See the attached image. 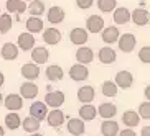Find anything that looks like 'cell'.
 I'll list each match as a JSON object with an SVG mask.
<instances>
[{
	"mask_svg": "<svg viewBox=\"0 0 150 136\" xmlns=\"http://www.w3.org/2000/svg\"><path fill=\"white\" fill-rule=\"evenodd\" d=\"M117 46H119V49L125 54L132 53L137 46V38L132 33H124V35H120L119 41H117Z\"/></svg>",
	"mask_w": 150,
	"mask_h": 136,
	"instance_id": "1",
	"label": "cell"
},
{
	"mask_svg": "<svg viewBox=\"0 0 150 136\" xmlns=\"http://www.w3.org/2000/svg\"><path fill=\"white\" fill-rule=\"evenodd\" d=\"M114 82L119 89L127 90V89H130L134 85V74L130 70H119L114 77Z\"/></svg>",
	"mask_w": 150,
	"mask_h": 136,
	"instance_id": "2",
	"label": "cell"
},
{
	"mask_svg": "<svg viewBox=\"0 0 150 136\" xmlns=\"http://www.w3.org/2000/svg\"><path fill=\"white\" fill-rule=\"evenodd\" d=\"M104 28H106V23H104V18L101 15L94 13L86 18V30H88V33H101Z\"/></svg>",
	"mask_w": 150,
	"mask_h": 136,
	"instance_id": "3",
	"label": "cell"
},
{
	"mask_svg": "<svg viewBox=\"0 0 150 136\" xmlns=\"http://www.w3.org/2000/svg\"><path fill=\"white\" fill-rule=\"evenodd\" d=\"M88 38H89V33L86 28H79V27H76L73 28V30L69 31V41L74 46H84V44L88 43Z\"/></svg>",
	"mask_w": 150,
	"mask_h": 136,
	"instance_id": "4",
	"label": "cell"
},
{
	"mask_svg": "<svg viewBox=\"0 0 150 136\" xmlns=\"http://www.w3.org/2000/svg\"><path fill=\"white\" fill-rule=\"evenodd\" d=\"M69 77L74 82H84V80H88V77H89L88 66H83V64H78V62L73 64L69 67Z\"/></svg>",
	"mask_w": 150,
	"mask_h": 136,
	"instance_id": "5",
	"label": "cell"
},
{
	"mask_svg": "<svg viewBox=\"0 0 150 136\" xmlns=\"http://www.w3.org/2000/svg\"><path fill=\"white\" fill-rule=\"evenodd\" d=\"M45 103L50 108H59L64 103V92L61 90H51L45 95Z\"/></svg>",
	"mask_w": 150,
	"mask_h": 136,
	"instance_id": "6",
	"label": "cell"
},
{
	"mask_svg": "<svg viewBox=\"0 0 150 136\" xmlns=\"http://www.w3.org/2000/svg\"><path fill=\"white\" fill-rule=\"evenodd\" d=\"M76 61L78 64H83V66H88L94 61V51L89 46H79L76 49Z\"/></svg>",
	"mask_w": 150,
	"mask_h": 136,
	"instance_id": "7",
	"label": "cell"
},
{
	"mask_svg": "<svg viewBox=\"0 0 150 136\" xmlns=\"http://www.w3.org/2000/svg\"><path fill=\"white\" fill-rule=\"evenodd\" d=\"M4 105L7 110L18 113V112L23 108V98L20 97V93H8V95L5 97Z\"/></svg>",
	"mask_w": 150,
	"mask_h": 136,
	"instance_id": "8",
	"label": "cell"
},
{
	"mask_svg": "<svg viewBox=\"0 0 150 136\" xmlns=\"http://www.w3.org/2000/svg\"><path fill=\"white\" fill-rule=\"evenodd\" d=\"M130 22L135 27H145L150 22V13L145 8H135L134 12H130Z\"/></svg>",
	"mask_w": 150,
	"mask_h": 136,
	"instance_id": "9",
	"label": "cell"
},
{
	"mask_svg": "<svg viewBox=\"0 0 150 136\" xmlns=\"http://www.w3.org/2000/svg\"><path fill=\"white\" fill-rule=\"evenodd\" d=\"M94 98H96V89H94L93 85H83V87L78 89V100H79L83 105L93 103Z\"/></svg>",
	"mask_w": 150,
	"mask_h": 136,
	"instance_id": "10",
	"label": "cell"
},
{
	"mask_svg": "<svg viewBox=\"0 0 150 136\" xmlns=\"http://www.w3.org/2000/svg\"><path fill=\"white\" fill-rule=\"evenodd\" d=\"M36 40H35V35H31L28 31H23L18 35V49L22 51H31L35 48Z\"/></svg>",
	"mask_w": 150,
	"mask_h": 136,
	"instance_id": "11",
	"label": "cell"
},
{
	"mask_svg": "<svg viewBox=\"0 0 150 136\" xmlns=\"http://www.w3.org/2000/svg\"><path fill=\"white\" fill-rule=\"evenodd\" d=\"M22 75L28 82H33L40 77V66H36L35 62H27V64H23L22 69H20Z\"/></svg>",
	"mask_w": 150,
	"mask_h": 136,
	"instance_id": "12",
	"label": "cell"
},
{
	"mask_svg": "<svg viewBox=\"0 0 150 136\" xmlns=\"http://www.w3.org/2000/svg\"><path fill=\"white\" fill-rule=\"evenodd\" d=\"M48 59H50L48 48H45V46H35V48L31 49V62H35L36 66L48 62Z\"/></svg>",
	"mask_w": 150,
	"mask_h": 136,
	"instance_id": "13",
	"label": "cell"
},
{
	"mask_svg": "<svg viewBox=\"0 0 150 136\" xmlns=\"http://www.w3.org/2000/svg\"><path fill=\"white\" fill-rule=\"evenodd\" d=\"M66 18V13H64V10L61 7H58V5H53V7H50L48 12H46V20H48L51 25H58V23H61L63 20Z\"/></svg>",
	"mask_w": 150,
	"mask_h": 136,
	"instance_id": "14",
	"label": "cell"
},
{
	"mask_svg": "<svg viewBox=\"0 0 150 136\" xmlns=\"http://www.w3.org/2000/svg\"><path fill=\"white\" fill-rule=\"evenodd\" d=\"M64 120H66V116H64V113L59 108L50 110L48 115H46V121H48V125L51 128H59L64 123Z\"/></svg>",
	"mask_w": 150,
	"mask_h": 136,
	"instance_id": "15",
	"label": "cell"
},
{
	"mask_svg": "<svg viewBox=\"0 0 150 136\" xmlns=\"http://www.w3.org/2000/svg\"><path fill=\"white\" fill-rule=\"evenodd\" d=\"M97 59H99L101 64H112L117 59V53L110 46H104V48H101L97 51Z\"/></svg>",
	"mask_w": 150,
	"mask_h": 136,
	"instance_id": "16",
	"label": "cell"
},
{
	"mask_svg": "<svg viewBox=\"0 0 150 136\" xmlns=\"http://www.w3.org/2000/svg\"><path fill=\"white\" fill-rule=\"evenodd\" d=\"M46 115H48V107L45 102H33L30 105V116L36 118L38 121L46 118Z\"/></svg>",
	"mask_w": 150,
	"mask_h": 136,
	"instance_id": "17",
	"label": "cell"
},
{
	"mask_svg": "<svg viewBox=\"0 0 150 136\" xmlns=\"http://www.w3.org/2000/svg\"><path fill=\"white\" fill-rule=\"evenodd\" d=\"M101 38L106 44H114L119 41L120 38V31L117 27H106L101 31Z\"/></svg>",
	"mask_w": 150,
	"mask_h": 136,
	"instance_id": "18",
	"label": "cell"
},
{
	"mask_svg": "<svg viewBox=\"0 0 150 136\" xmlns=\"http://www.w3.org/2000/svg\"><path fill=\"white\" fill-rule=\"evenodd\" d=\"M97 115L104 120H114V116L117 115V107L110 102H104L97 107Z\"/></svg>",
	"mask_w": 150,
	"mask_h": 136,
	"instance_id": "19",
	"label": "cell"
},
{
	"mask_svg": "<svg viewBox=\"0 0 150 136\" xmlns=\"http://www.w3.org/2000/svg\"><path fill=\"white\" fill-rule=\"evenodd\" d=\"M112 20L115 25H127L130 22V10L127 7H117L112 12Z\"/></svg>",
	"mask_w": 150,
	"mask_h": 136,
	"instance_id": "20",
	"label": "cell"
},
{
	"mask_svg": "<svg viewBox=\"0 0 150 136\" xmlns=\"http://www.w3.org/2000/svg\"><path fill=\"white\" fill-rule=\"evenodd\" d=\"M66 128L73 136H81L86 131V123L81 118H69L66 123Z\"/></svg>",
	"mask_w": 150,
	"mask_h": 136,
	"instance_id": "21",
	"label": "cell"
},
{
	"mask_svg": "<svg viewBox=\"0 0 150 136\" xmlns=\"http://www.w3.org/2000/svg\"><path fill=\"white\" fill-rule=\"evenodd\" d=\"M38 92H40V89H38V85L33 82H23L22 85H20V97L22 98H36L38 97Z\"/></svg>",
	"mask_w": 150,
	"mask_h": 136,
	"instance_id": "22",
	"label": "cell"
},
{
	"mask_svg": "<svg viewBox=\"0 0 150 136\" xmlns=\"http://www.w3.org/2000/svg\"><path fill=\"white\" fill-rule=\"evenodd\" d=\"M5 8H7L8 13L22 15V13H25V12L28 10V5H27V2H23V0H7Z\"/></svg>",
	"mask_w": 150,
	"mask_h": 136,
	"instance_id": "23",
	"label": "cell"
},
{
	"mask_svg": "<svg viewBox=\"0 0 150 136\" xmlns=\"http://www.w3.org/2000/svg\"><path fill=\"white\" fill-rule=\"evenodd\" d=\"M120 120H122L124 126L132 128V130L140 125V116H139V113H137L135 110H127V112H124Z\"/></svg>",
	"mask_w": 150,
	"mask_h": 136,
	"instance_id": "24",
	"label": "cell"
},
{
	"mask_svg": "<svg viewBox=\"0 0 150 136\" xmlns=\"http://www.w3.org/2000/svg\"><path fill=\"white\" fill-rule=\"evenodd\" d=\"M61 38H63V35L58 28H46V30L43 31V41L46 44H50V46L58 44L61 41Z\"/></svg>",
	"mask_w": 150,
	"mask_h": 136,
	"instance_id": "25",
	"label": "cell"
},
{
	"mask_svg": "<svg viewBox=\"0 0 150 136\" xmlns=\"http://www.w3.org/2000/svg\"><path fill=\"white\" fill-rule=\"evenodd\" d=\"M120 131L119 123L115 120H104L101 123V133L102 136H117Z\"/></svg>",
	"mask_w": 150,
	"mask_h": 136,
	"instance_id": "26",
	"label": "cell"
},
{
	"mask_svg": "<svg viewBox=\"0 0 150 136\" xmlns=\"http://www.w3.org/2000/svg\"><path fill=\"white\" fill-rule=\"evenodd\" d=\"M0 56L4 57L5 61H15L18 57V46L13 43H5L0 48Z\"/></svg>",
	"mask_w": 150,
	"mask_h": 136,
	"instance_id": "27",
	"label": "cell"
},
{
	"mask_svg": "<svg viewBox=\"0 0 150 136\" xmlns=\"http://www.w3.org/2000/svg\"><path fill=\"white\" fill-rule=\"evenodd\" d=\"M45 74H46V79L50 82H58V80H61L64 77V70H63L61 66H58V64H50L45 70Z\"/></svg>",
	"mask_w": 150,
	"mask_h": 136,
	"instance_id": "28",
	"label": "cell"
},
{
	"mask_svg": "<svg viewBox=\"0 0 150 136\" xmlns=\"http://www.w3.org/2000/svg\"><path fill=\"white\" fill-rule=\"evenodd\" d=\"M97 116V108L93 103H88V105H81L79 108V118L83 121H93Z\"/></svg>",
	"mask_w": 150,
	"mask_h": 136,
	"instance_id": "29",
	"label": "cell"
},
{
	"mask_svg": "<svg viewBox=\"0 0 150 136\" xmlns=\"http://www.w3.org/2000/svg\"><path fill=\"white\" fill-rule=\"evenodd\" d=\"M25 27H27V31L28 33H31V35H35V33H41L43 31V20L38 17H30L25 22Z\"/></svg>",
	"mask_w": 150,
	"mask_h": 136,
	"instance_id": "30",
	"label": "cell"
},
{
	"mask_svg": "<svg viewBox=\"0 0 150 136\" xmlns=\"http://www.w3.org/2000/svg\"><path fill=\"white\" fill-rule=\"evenodd\" d=\"M41 123L38 121L36 118H33V116H30L28 115L27 118L22 120V128L25 130V131L28 133V135H33V133H38V130H40Z\"/></svg>",
	"mask_w": 150,
	"mask_h": 136,
	"instance_id": "31",
	"label": "cell"
},
{
	"mask_svg": "<svg viewBox=\"0 0 150 136\" xmlns=\"http://www.w3.org/2000/svg\"><path fill=\"white\" fill-rule=\"evenodd\" d=\"M117 92H119V87L115 85V82L114 80H104L102 82V85H101V93L104 97H115L117 95Z\"/></svg>",
	"mask_w": 150,
	"mask_h": 136,
	"instance_id": "32",
	"label": "cell"
},
{
	"mask_svg": "<svg viewBox=\"0 0 150 136\" xmlns=\"http://www.w3.org/2000/svg\"><path fill=\"white\" fill-rule=\"evenodd\" d=\"M5 126L8 128V130H18V128L22 126V118H20V115L15 113V112H10L7 116H5Z\"/></svg>",
	"mask_w": 150,
	"mask_h": 136,
	"instance_id": "33",
	"label": "cell"
},
{
	"mask_svg": "<svg viewBox=\"0 0 150 136\" xmlns=\"http://www.w3.org/2000/svg\"><path fill=\"white\" fill-rule=\"evenodd\" d=\"M13 27V18L10 13H2L0 15V35L8 33Z\"/></svg>",
	"mask_w": 150,
	"mask_h": 136,
	"instance_id": "34",
	"label": "cell"
},
{
	"mask_svg": "<svg viewBox=\"0 0 150 136\" xmlns=\"http://www.w3.org/2000/svg\"><path fill=\"white\" fill-rule=\"evenodd\" d=\"M97 8L102 13H110L117 8V0H97Z\"/></svg>",
	"mask_w": 150,
	"mask_h": 136,
	"instance_id": "35",
	"label": "cell"
},
{
	"mask_svg": "<svg viewBox=\"0 0 150 136\" xmlns=\"http://www.w3.org/2000/svg\"><path fill=\"white\" fill-rule=\"evenodd\" d=\"M28 12H30L31 17H41L45 13V3L41 0H33L28 5Z\"/></svg>",
	"mask_w": 150,
	"mask_h": 136,
	"instance_id": "36",
	"label": "cell"
},
{
	"mask_svg": "<svg viewBox=\"0 0 150 136\" xmlns=\"http://www.w3.org/2000/svg\"><path fill=\"white\" fill-rule=\"evenodd\" d=\"M137 113L140 116V120H150V102H142L140 105H139V110H137Z\"/></svg>",
	"mask_w": 150,
	"mask_h": 136,
	"instance_id": "37",
	"label": "cell"
},
{
	"mask_svg": "<svg viewBox=\"0 0 150 136\" xmlns=\"http://www.w3.org/2000/svg\"><path fill=\"white\" fill-rule=\"evenodd\" d=\"M139 61L144 62V64H150V46H142L139 49Z\"/></svg>",
	"mask_w": 150,
	"mask_h": 136,
	"instance_id": "38",
	"label": "cell"
},
{
	"mask_svg": "<svg viewBox=\"0 0 150 136\" xmlns=\"http://www.w3.org/2000/svg\"><path fill=\"white\" fill-rule=\"evenodd\" d=\"M76 5H78V8H81V10H88L94 5V0H76Z\"/></svg>",
	"mask_w": 150,
	"mask_h": 136,
	"instance_id": "39",
	"label": "cell"
},
{
	"mask_svg": "<svg viewBox=\"0 0 150 136\" xmlns=\"http://www.w3.org/2000/svg\"><path fill=\"white\" fill-rule=\"evenodd\" d=\"M117 136H137V133L134 131L132 128H124V130H120L119 135Z\"/></svg>",
	"mask_w": 150,
	"mask_h": 136,
	"instance_id": "40",
	"label": "cell"
},
{
	"mask_svg": "<svg viewBox=\"0 0 150 136\" xmlns=\"http://www.w3.org/2000/svg\"><path fill=\"white\" fill-rule=\"evenodd\" d=\"M140 136H150V125H149V126H142Z\"/></svg>",
	"mask_w": 150,
	"mask_h": 136,
	"instance_id": "41",
	"label": "cell"
},
{
	"mask_svg": "<svg viewBox=\"0 0 150 136\" xmlns=\"http://www.w3.org/2000/svg\"><path fill=\"white\" fill-rule=\"evenodd\" d=\"M144 97H145L147 102H150V84L147 85L145 89H144Z\"/></svg>",
	"mask_w": 150,
	"mask_h": 136,
	"instance_id": "42",
	"label": "cell"
},
{
	"mask_svg": "<svg viewBox=\"0 0 150 136\" xmlns=\"http://www.w3.org/2000/svg\"><path fill=\"white\" fill-rule=\"evenodd\" d=\"M4 84H5V75H4V72L0 70V87H2Z\"/></svg>",
	"mask_w": 150,
	"mask_h": 136,
	"instance_id": "43",
	"label": "cell"
},
{
	"mask_svg": "<svg viewBox=\"0 0 150 136\" xmlns=\"http://www.w3.org/2000/svg\"><path fill=\"white\" fill-rule=\"evenodd\" d=\"M0 136H5V130H4V126L0 125Z\"/></svg>",
	"mask_w": 150,
	"mask_h": 136,
	"instance_id": "44",
	"label": "cell"
},
{
	"mask_svg": "<svg viewBox=\"0 0 150 136\" xmlns=\"http://www.w3.org/2000/svg\"><path fill=\"white\" fill-rule=\"evenodd\" d=\"M0 105H4V95L0 93Z\"/></svg>",
	"mask_w": 150,
	"mask_h": 136,
	"instance_id": "45",
	"label": "cell"
},
{
	"mask_svg": "<svg viewBox=\"0 0 150 136\" xmlns=\"http://www.w3.org/2000/svg\"><path fill=\"white\" fill-rule=\"evenodd\" d=\"M30 136H43V135H40V133H33V135H30Z\"/></svg>",
	"mask_w": 150,
	"mask_h": 136,
	"instance_id": "46",
	"label": "cell"
},
{
	"mask_svg": "<svg viewBox=\"0 0 150 136\" xmlns=\"http://www.w3.org/2000/svg\"><path fill=\"white\" fill-rule=\"evenodd\" d=\"M23 2H33V0H23Z\"/></svg>",
	"mask_w": 150,
	"mask_h": 136,
	"instance_id": "47",
	"label": "cell"
},
{
	"mask_svg": "<svg viewBox=\"0 0 150 136\" xmlns=\"http://www.w3.org/2000/svg\"><path fill=\"white\" fill-rule=\"evenodd\" d=\"M0 15H2V10H0Z\"/></svg>",
	"mask_w": 150,
	"mask_h": 136,
	"instance_id": "48",
	"label": "cell"
}]
</instances>
